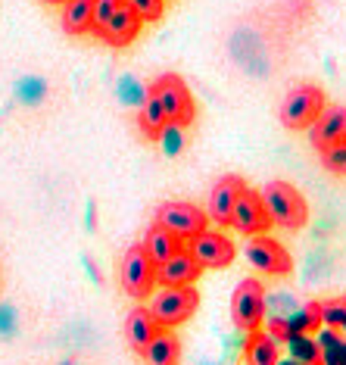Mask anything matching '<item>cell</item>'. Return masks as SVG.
Wrapping results in <instances>:
<instances>
[{
    "label": "cell",
    "mask_w": 346,
    "mask_h": 365,
    "mask_svg": "<svg viewBox=\"0 0 346 365\" xmlns=\"http://www.w3.org/2000/svg\"><path fill=\"white\" fill-rule=\"evenodd\" d=\"M125 4L141 16L144 22H159L166 13V0H125Z\"/></svg>",
    "instance_id": "d4e9b609"
},
{
    "label": "cell",
    "mask_w": 346,
    "mask_h": 365,
    "mask_svg": "<svg viewBox=\"0 0 346 365\" xmlns=\"http://www.w3.org/2000/svg\"><path fill=\"white\" fill-rule=\"evenodd\" d=\"M246 259L256 265L259 272L275 278H284L293 272V256L287 253L284 244H278L271 235H253L246 240Z\"/></svg>",
    "instance_id": "9c48e42d"
},
{
    "label": "cell",
    "mask_w": 346,
    "mask_h": 365,
    "mask_svg": "<svg viewBox=\"0 0 346 365\" xmlns=\"http://www.w3.org/2000/svg\"><path fill=\"white\" fill-rule=\"evenodd\" d=\"M141 247L147 250V256H150L153 262H162V259H169L172 253H178L181 247H184V240L181 237H175L172 231H166L162 225H153L147 228V235H144V240H141Z\"/></svg>",
    "instance_id": "ac0fdd59"
},
{
    "label": "cell",
    "mask_w": 346,
    "mask_h": 365,
    "mask_svg": "<svg viewBox=\"0 0 346 365\" xmlns=\"http://www.w3.org/2000/svg\"><path fill=\"white\" fill-rule=\"evenodd\" d=\"M200 306V294H196L194 284H184V287H166L153 297V303L147 309L153 312V319L159 322V328H178L184 325L187 319L196 312Z\"/></svg>",
    "instance_id": "277c9868"
},
{
    "label": "cell",
    "mask_w": 346,
    "mask_h": 365,
    "mask_svg": "<svg viewBox=\"0 0 346 365\" xmlns=\"http://www.w3.org/2000/svg\"><path fill=\"white\" fill-rule=\"evenodd\" d=\"M243 187H246V181L241 175H221L216 181V187L209 190V206H206L209 222H216L219 228H228L231 210H234V203H237V197H241Z\"/></svg>",
    "instance_id": "7c38bea8"
},
{
    "label": "cell",
    "mask_w": 346,
    "mask_h": 365,
    "mask_svg": "<svg viewBox=\"0 0 346 365\" xmlns=\"http://www.w3.org/2000/svg\"><path fill=\"white\" fill-rule=\"evenodd\" d=\"M153 222H156V225H162L166 231H172V235L181 237V240H191V237L200 235V231L209 228V215H206L200 206H194L187 200L162 203L159 210H156Z\"/></svg>",
    "instance_id": "52a82bcc"
},
{
    "label": "cell",
    "mask_w": 346,
    "mask_h": 365,
    "mask_svg": "<svg viewBox=\"0 0 346 365\" xmlns=\"http://www.w3.org/2000/svg\"><path fill=\"white\" fill-rule=\"evenodd\" d=\"M268 334L275 340H290L293 328H290V322L287 319H275V322H268Z\"/></svg>",
    "instance_id": "4316f807"
},
{
    "label": "cell",
    "mask_w": 346,
    "mask_h": 365,
    "mask_svg": "<svg viewBox=\"0 0 346 365\" xmlns=\"http://www.w3.org/2000/svg\"><path fill=\"white\" fill-rule=\"evenodd\" d=\"M228 228H234L237 235H243V237L268 235L271 219H268V212H266V203H262V194H259V190H253L250 185L241 190V197H237L234 210H231Z\"/></svg>",
    "instance_id": "ba28073f"
},
{
    "label": "cell",
    "mask_w": 346,
    "mask_h": 365,
    "mask_svg": "<svg viewBox=\"0 0 346 365\" xmlns=\"http://www.w3.org/2000/svg\"><path fill=\"white\" fill-rule=\"evenodd\" d=\"M231 322L241 331H256L266 322V284L259 278H243L231 294Z\"/></svg>",
    "instance_id": "5b68a950"
},
{
    "label": "cell",
    "mask_w": 346,
    "mask_h": 365,
    "mask_svg": "<svg viewBox=\"0 0 346 365\" xmlns=\"http://www.w3.org/2000/svg\"><path fill=\"white\" fill-rule=\"evenodd\" d=\"M141 26H144L141 16L131 10L128 4H122L119 10L103 22V29L97 31V38H100L103 44H110V47H128L131 41L141 35Z\"/></svg>",
    "instance_id": "4fadbf2b"
},
{
    "label": "cell",
    "mask_w": 346,
    "mask_h": 365,
    "mask_svg": "<svg viewBox=\"0 0 346 365\" xmlns=\"http://www.w3.org/2000/svg\"><path fill=\"white\" fill-rule=\"evenodd\" d=\"M187 250L194 253V259L203 265V269H228L231 262H234V240H228V235H221V231H200L196 237L187 240Z\"/></svg>",
    "instance_id": "30bf717a"
},
{
    "label": "cell",
    "mask_w": 346,
    "mask_h": 365,
    "mask_svg": "<svg viewBox=\"0 0 346 365\" xmlns=\"http://www.w3.org/2000/svg\"><path fill=\"white\" fill-rule=\"evenodd\" d=\"M321 322L331 328H346V294L321 303Z\"/></svg>",
    "instance_id": "cb8c5ba5"
},
{
    "label": "cell",
    "mask_w": 346,
    "mask_h": 365,
    "mask_svg": "<svg viewBox=\"0 0 346 365\" xmlns=\"http://www.w3.org/2000/svg\"><path fill=\"white\" fill-rule=\"evenodd\" d=\"M150 91L156 97H159L162 103V113H166L169 125L175 128H187L191 122L196 119V103H194V94L187 91V81L175 76V72H166V76H159L150 85Z\"/></svg>",
    "instance_id": "3957f363"
},
{
    "label": "cell",
    "mask_w": 346,
    "mask_h": 365,
    "mask_svg": "<svg viewBox=\"0 0 346 365\" xmlns=\"http://www.w3.org/2000/svg\"><path fill=\"white\" fill-rule=\"evenodd\" d=\"M318 153H321V165H325L331 175H343L346 178V140L325 147V150H318Z\"/></svg>",
    "instance_id": "603a6c76"
},
{
    "label": "cell",
    "mask_w": 346,
    "mask_h": 365,
    "mask_svg": "<svg viewBox=\"0 0 346 365\" xmlns=\"http://www.w3.org/2000/svg\"><path fill=\"white\" fill-rule=\"evenodd\" d=\"M321 325H325V322H321V303L318 300L306 303L300 312H296V319L290 322L293 334H312V331H318Z\"/></svg>",
    "instance_id": "44dd1931"
},
{
    "label": "cell",
    "mask_w": 346,
    "mask_h": 365,
    "mask_svg": "<svg viewBox=\"0 0 346 365\" xmlns=\"http://www.w3.org/2000/svg\"><path fill=\"white\" fill-rule=\"evenodd\" d=\"M159 331H162L159 322L153 319V312L147 309V306H135V309L128 312V319H125V340H128V346L135 353H144V346L150 344Z\"/></svg>",
    "instance_id": "9a60e30c"
},
{
    "label": "cell",
    "mask_w": 346,
    "mask_h": 365,
    "mask_svg": "<svg viewBox=\"0 0 346 365\" xmlns=\"http://www.w3.org/2000/svg\"><path fill=\"white\" fill-rule=\"evenodd\" d=\"M200 275H203V265L194 259V253L187 250V247H181V250L172 253L169 259L156 262V284H162V287L194 284Z\"/></svg>",
    "instance_id": "8fae6325"
},
{
    "label": "cell",
    "mask_w": 346,
    "mask_h": 365,
    "mask_svg": "<svg viewBox=\"0 0 346 365\" xmlns=\"http://www.w3.org/2000/svg\"><path fill=\"white\" fill-rule=\"evenodd\" d=\"M122 4H125V0H94V26H90V31L97 35V31L103 29V22L110 19V16L119 10Z\"/></svg>",
    "instance_id": "484cf974"
},
{
    "label": "cell",
    "mask_w": 346,
    "mask_h": 365,
    "mask_svg": "<svg viewBox=\"0 0 346 365\" xmlns=\"http://www.w3.org/2000/svg\"><path fill=\"white\" fill-rule=\"evenodd\" d=\"M287 344H290V353H293L296 362H303V365H321V353H318L315 340H312L309 334H290Z\"/></svg>",
    "instance_id": "7402d4cb"
},
{
    "label": "cell",
    "mask_w": 346,
    "mask_h": 365,
    "mask_svg": "<svg viewBox=\"0 0 346 365\" xmlns=\"http://www.w3.org/2000/svg\"><path fill=\"white\" fill-rule=\"evenodd\" d=\"M41 4H47V6H63L65 0H41Z\"/></svg>",
    "instance_id": "83f0119b"
},
{
    "label": "cell",
    "mask_w": 346,
    "mask_h": 365,
    "mask_svg": "<svg viewBox=\"0 0 346 365\" xmlns=\"http://www.w3.org/2000/svg\"><path fill=\"white\" fill-rule=\"evenodd\" d=\"M259 194H262V203H266L271 225H278L284 231H300L309 222L306 197H303L290 181H268Z\"/></svg>",
    "instance_id": "6da1fadb"
},
{
    "label": "cell",
    "mask_w": 346,
    "mask_h": 365,
    "mask_svg": "<svg viewBox=\"0 0 346 365\" xmlns=\"http://www.w3.org/2000/svg\"><path fill=\"white\" fill-rule=\"evenodd\" d=\"M137 125H141V131L150 140L162 138V131L169 128V119H166V113H162V103H159V97H156L153 91H147V101L141 106V113H137Z\"/></svg>",
    "instance_id": "ffe728a7"
},
{
    "label": "cell",
    "mask_w": 346,
    "mask_h": 365,
    "mask_svg": "<svg viewBox=\"0 0 346 365\" xmlns=\"http://www.w3.org/2000/svg\"><path fill=\"white\" fill-rule=\"evenodd\" d=\"M144 365H181V340L172 334L169 328H162L141 353Z\"/></svg>",
    "instance_id": "2e32d148"
},
{
    "label": "cell",
    "mask_w": 346,
    "mask_h": 365,
    "mask_svg": "<svg viewBox=\"0 0 346 365\" xmlns=\"http://www.w3.org/2000/svg\"><path fill=\"white\" fill-rule=\"evenodd\" d=\"M325 106H327V97L318 85H296L284 94L278 119H281V125L287 131H303L318 119Z\"/></svg>",
    "instance_id": "7a4b0ae2"
},
{
    "label": "cell",
    "mask_w": 346,
    "mask_h": 365,
    "mask_svg": "<svg viewBox=\"0 0 346 365\" xmlns=\"http://www.w3.org/2000/svg\"><path fill=\"white\" fill-rule=\"evenodd\" d=\"M309 140L315 150H325V147L346 140V106L340 103L325 106L318 119L309 125Z\"/></svg>",
    "instance_id": "5bb4252c"
},
{
    "label": "cell",
    "mask_w": 346,
    "mask_h": 365,
    "mask_svg": "<svg viewBox=\"0 0 346 365\" xmlns=\"http://www.w3.org/2000/svg\"><path fill=\"white\" fill-rule=\"evenodd\" d=\"M119 284L128 297L135 300H147L156 287V262L147 256V250L141 244L128 247L125 256H122V265H119Z\"/></svg>",
    "instance_id": "8992f818"
},
{
    "label": "cell",
    "mask_w": 346,
    "mask_h": 365,
    "mask_svg": "<svg viewBox=\"0 0 346 365\" xmlns=\"http://www.w3.org/2000/svg\"><path fill=\"white\" fill-rule=\"evenodd\" d=\"M243 359L246 365H278V340L262 328L250 331L243 346Z\"/></svg>",
    "instance_id": "d6986e66"
},
{
    "label": "cell",
    "mask_w": 346,
    "mask_h": 365,
    "mask_svg": "<svg viewBox=\"0 0 346 365\" xmlns=\"http://www.w3.org/2000/svg\"><path fill=\"white\" fill-rule=\"evenodd\" d=\"M94 26V0H65L63 4V31L72 38L88 35Z\"/></svg>",
    "instance_id": "e0dca14e"
}]
</instances>
